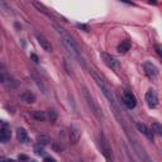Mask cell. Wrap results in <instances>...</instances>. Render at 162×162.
<instances>
[{
	"label": "cell",
	"mask_w": 162,
	"mask_h": 162,
	"mask_svg": "<svg viewBox=\"0 0 162 162\" xmlns=\"http://www.w3.org/2000/svg\"><path fill=\"white\" fill-rule=\"evenodd\" d=\"M55 28H56V31H57V33L60 34V37H61V39H62V42H63V44H65V47L70 51L75 57H80V48H79V46H77V43L74 41V38L71 37V36H68L62 28H60L58 26H55Z\"/></svg>",
	"instance_id": "obj_1"
},
{
	"label": "cell",
	"mask_w": 162,
	"mask_h": 162,
	"mask_svg": "<svg viewBox=\"0 0 162 162\" xmlns=\"http://www.w3.org/2000/svg\"><path fill=\"white\" fill-rule=\"evenodd\" d=\"M98 143H99V148H100L103 156L105 157V160L108 162H113V151H111V147H110L108 140L105 138V135L103 133H100L99 137H98Z\"/></svg>",
	"instance_id": "obj_2"
},
{
	"label": "cell",
	"mask_w": 162,
	"mask_h": 162,
	"mask_svg": "<svg viewBox=\"0 0 162 162\" xmlns=\"http://www.w3.org/2000/svg\"><path fill=\"white\" fill-rule=\"evenodd\" d=\"M94 77H95V81H96V84H98V86L101 89V91H103V94L106 96V99L109 100V103L115 108V110L118 111V108H117V103H115V98H114V95H113V92L110 91V89L106 86V84L96 75V74H94Z\"/></svg>",
	"instance_id": "obj_3"
},
{
	"label": "cell",
	"mask_w": 162,
	"mask_h": 162,
	"mask_svg": "<svg viewBox=\"0 0 162 162\" xmlns=\"http://www.w3.org/2000/svg\"><path fill=\"white\" fill-rule=\"evenodd\" d=\"M84 96H85V99H86V101H87V105H89V108L91 109L92 114H94L96 118H101V117H103V114H101V109H100L99 104L95 101V99L92 98V95H91L90 92L87 91V89H86V87H84Z\"/></svg>",
	"instance_id": "obj_4"
},
{
	"label": "cell",
	"mask_w": 162,
	"mask_h": 162,
	"mask_svg": "<svg viewBox=\"0 0 162 162\" xmlns=\"http://www.w3.org/2000/svg\"><path fill=\"white\" fill-rule=\"evenodd\" d=\"M100 57H101V61H103L109 68H111V70L117 71L118 68H119V61L115 58V57H113L111 55L103 52V53H100Z\"/></svg>",
	"instance_id": "obj_5"
},
{
	"label": "cell",
	"mask_w": 162,
	"mask_h": 162,
	"mask_svg": "<svg viewBox=\"0 0 162 162\" xmlns=\"http://www.w3.org/2000/svg\"><path fill=\"white\" fill-rule=\"evenodd\" d=\"M123 103L128 109H134L137 105V100L135 96L132 94L130 91H124L123 92Z\"/></svg>",
	"instance_id": "obj_6"
},
{
	"label": "cell",
	"mask_w": 162,
	"mask_h": 162,
	"mask_svg": "<svg viewBox=\"0 0 162 162\" xmlns=\"http://www.w3.org/2000/svg\"><path fill=\"white\" fill-rule=\"evenodd\" d=\"M10 140V127L7 122H2L0 125V141L3 143H7Z\"/></svg>",
	"instance_id": "obj_7"
},
{
	"label": "cell",
	"mask_w": 162,
	"mask_h": 162,
	"mask_svg": "<svg viewBox=\"0 0 162 162\" xmlns=\"http://www.w3.org/2000/svg\"><path fill=\"white\" fill-rule=\"evenodd\" d=\"M146 103H147V105L151 108V109H153V108H156L157 105H158V98H157V94L152 90V89H150L148 91H147V94H146Z\"/></svg>",
	"instance_id": "obj_8"
},
{
	"label": "cell",
	"mask_w": 162,
	"mask_h": 162,
	"mask_svg": "<svg viewBox=\"0 0 162 162\" xmlns=\"http://www.w3.org/2000/svg\"><path fill=\"white\" fill-rule=\"evenodd\" d=\"M143 68H145V72H146V75H147L150 79H152V80H153V79L157 76V74H158L157 67H156L152 62H150V61H146V62H145Z\"/></svg>",
	"instance_id": "obj_9"
},
{
	"label": "cell",
	"mask_w": 162,
	"mask_h": 162,
	"mask_svg": "<svg viewBox=\"0 0 162 162\" xmlns=\"http://www.w3.org/2000/svg\"><path fill=\"white\" fill-rule=\"evenodd\" d=\"M135 125H137V129L140 130V132H141V133H142V134H143V135L147 138L148 141L153 142V132H152V130H151V129H150V128H148V127H147L145 123L138 122Z\"/></svg>",
	"instance_id": "obj_10"
},
{
	"label": "cell",
	"mask_w": 162,
	"mask_h": 162,
	"mask_svg": "<svg viewBox=\"0 0 162 162\" xmlns=\"http://www.w3.org/2000/svg\"><path fill=\"white\" fill-rule=\"evenodd\" d=\"M36 38H37V41H38L39 46H41V47H42L46 52H52V46H51V42H50L47 38H46L44 36H42V34L37 33V34H36Z\"/></svg>",
	"instance_id": "obj_11"
},
{
	"label": "cell",
	"mask_w": 162,
	"mask_h": 162,
	"mask_svg": "<svg viewBox=\"0 0 162 162\" xmlns=\"http://www.w3.org/2000/svg\"><path fill=\"white\" fill-rule=\"evenodd\" d=\"M81 137V128L77 124H72L70 128V140L74 145H76Z\"/></svg>",
	"instance_id": "obj_12"
},
{
	"label": "cell",
	"mask_w": 162,
	"mask_h": 162,
	"mask_svg": "<svg viewBox=\"0 0 162 162\" xmlns=\"http://www.w3.org/2000/svg\"><path fill=\"white\" fill-rule=\"evenodd\" d=\"M134 148H135V152H137V155L140 156V158L142 160V162H153L152 161V158L147 155V152L140 146V145H137V143H134Z\"/></svg>",
	"instance_id": "obj_13"
},
{
	"label": "cell",
	"mask_w": 162,
	"mask_h": 162,
	"mask_svg": "<svg viewBox=\"0 0 162 162\" xmlns=\"http://www.w3.org/2000/svg\"><path fill=\"white\" fill-rule=\"evenodd\" d=\"M17 138L19 140V142L22 143H27L29 141V138H28V133L24 128H18L17 129Z\"/></svg>",
	"instance_id": "obj_14"
},
{
	"label": "cell",
	"mask_w": 162,
	"mask_h": 162,
	"mask_svg": "<svg viewBox=\"0 0 162 162\" xmlns=\"http://www.w3.org/2000/svg\"><path fill=\"white\" fill-rule=\"evenodd\" d=\"M20 99L24 101V103H27V104H32V103L36 101V95L33 94L32 91H24L20 95Z\"/></svg>",
	"instance_id": "obj_15"
},
{
	"label": "cell",
	"mask_w": 162,
	"mask_h": 162,
	"mask_svg": "<svg viewBox=\"0 0 162 162\" xmlns=\"http://www.w3.org/2000/svg\"><path fill=\"white\" fill-rule=\"evenodd\" d=\"M129 48H130V42H129V41H124V42H122V43L118 46V52L125 53V52L129 51Z\"/></svg>",
	"instance_id": "obj_16"
},
{
	"label": "cell",
	"mask_w": 162,
	"mask_h": 162,
	"mask_svg": "<svg viewBox=\"0 0 162 162\" xmlns=\"http://www.w3.org/2000/svg\"><path fill=\"white\" fill-rule=\"evenodd\" d=\"M152 130H153V133H156L158 135H162V124L158 123V122H153L152 123Z\"/></svg>",
	"instance_id": "obj_17"
},
{
	"label": "cell",
	"mask_w": 162,
	"mask_h": 162,
	"mask_svg": "<svg viewBox=\"0 0 162 162\" xmlns=\"http://www.w3.org/2000/svg\"><path fill=\"white\" fill-rule=\"evenodd\" d=\"M33 117H34V119L42 122V120L46 119V114H44L43 111H34V113H33Z\"/></svg>",
	"instance_id": "obj_18"
},
{
	"label": "cell",
	"mask_w": 162,
	"mask_h": 162,
	"mask_svg": "<svg viewBox=\"0 0 162 162\" xmlns=\"http://www.w3.org/2000/svg\"><path fill=\"white\" fill-rule=\"evenodd\" d=\"M37 141H38L39 145H48L50 143V138L46 137V135H38Z\"/></svg>",
	"instance_id": "obj_19"
},
{
	"label": "cell",
	"mask_w": 162,
	"mask_h": 162,
	"mask_svg": "<svg viewBox=\"0 0 162 162\" xmlns=\"http://www.w3.org/2000/svg\"><path fill=\"white\" fill-rule=\"evenodd\" d=\"M47 115H48V119H50V122L55 123V122L57 120V113H56L55 110H48Z\"/></svg>",
	"instance_id": "obj_20"
},
{
	"label": "cell",
	"mask_w": 162,
	"mask_h": 162,
	"mask_svg": "<svg viewBox=\"0 0 162 162\" xmlns=\"http://www.w3.org/2000/svg\"><path fill=\"white\" fill-rule=\"evenodd\" d=\"M155 50H156L157 53L162 57V44H156V46H155Z\"/></svg>",
	"instance_id": "obj_21"
},
{
	"label": "cell",
	"mask_w": 162,
	"mask_h": 162,
	"mask_svg": "<svg viewBox=\"0 0 162 162\" xmlns=\"http://www.w3.org/2000/svg\"><path fill=\"white\" fill-rule=\"evenodd\" d=\"M34 151L38 153V155H43L44 153V151H43V148H39V147H36L34 148Z\"/></svg>",
	"instance_id": "obj_22"
},
{
	"label": "cell",
	"mask_w": 162,
	"mask_h": 162,
	"mask_svg": "<svg viewBox=\"0 0 162 162\" xmlns=\"http://www.w3.org/2000/svg\"><path fill=\"white\" fill-rule=\"evenodd\" d=\"M43 162H56V160L52 158V157H46V158L43 160Z\"/></svg>",
	"instance_id": "obj_23"
},
{
	"label": "cell",
	"mask_w": 162,
	"mask_h": 162,
	"mask_svg": "<svg viewBox=\"0 0 162 162\" xmlns=\"http://www.w3.org/2000/svg\"><path fill=\"white\" fill-rule=\"evenodd\" d=\"M31 57H32V60H33L34 62H38V57H37L36 55H31Z\"/></svg>",
	"instance_id": "obj_24"
},
{
	"label": "cell",
	"mask_w": 162,
	"mask_h": 162,
	"mask_svg": "<svg viewBox=\"0 0 162 162\" xmlns=\"http://www.w3.org/2000/svg\"><path fill=\"white\" fill-rule=\"evenodd\" d=\"M77 27H79V28H82V29H85V31H87V27L84 26V24H77Z\"/></svg>",
	"instance_id": "obj_25"
},
{
	"label": "cell",
	"mask_w": 162,
	"mask_h": 162,
	"mask_svg": "<svg viewBox=\"0 0 162 162\" xmlns=\"http://www.w3.org/2000/svg\"><path fill=\"white\" fill-rule=\"evenodd\" d=\"M19 160H24V161H27L28 157H27V156H19Z\"/></svg>",
	"instance_id": "obj_26"
},
{
	"label": "cell",
	"mask_w": 162,
	"mask_h": 162,
	"mask_svg": "<svg viewBox=\"0 0 162 162\" xmlns=\"http://www.w3.org/2000/svg\"><path fill=\"white\" fill-rule=\"evenodd\" d=\"M3 162H17V161H14V160H4Z\"/></svg>",
	"instance_id": "obj_27"
},
{
	"label": "cell",
	"mask_w": 162,
	"mask_h": 162,
	"mask_svg": "<svg viewBox=\"0 0 162 162\" xmlns=\"http://www.w3.org/2000/svg\"><path fill=\"white\" fill-rule=\"evenodd\" d=\"M32 162H34V161H32Z\"/></svg>",
	"instance_id": "obj_28"
}]
</instances>
